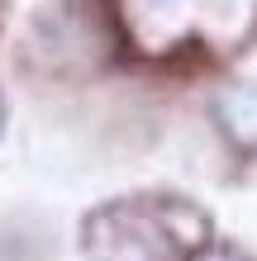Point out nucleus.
Returning a JSON list of instances; mask_svg holds the SVG:
<instances>
[{"label":"nucleus","mask_w":257,"mask_h":261,"mask_svg":"<svg viewBox=\"0 0 257 261\" xmlns=\"http://www.w3.org/2000/svg\"><path fill=\"white\" fill-rule=\"evenodd\" d=\"M138 10L148 19H176V14L186 10V0H138Z\"/></svg>","instance_id":"4"},{"label":"nucleus","mask_w":257,"mask_h":261,"mask_svg":"<svg viewBox=\"0 0 257 261\" xmlns=\"http://www.w3.org/2000/svg\"><path fill=\"white\" fill-rule=\"evenodd\" d=\"M205 261H243V256H233V252H209Z\"/></svg>","instance_id":"5"},{"label":"nucleus","mask_w":257,"mask_h":261,"mask_svg":"<svg viewBox=\"0 0 257 261\" xmlns=\"http://www.w3.org/2000/svg\"><path fill=\"white\" fill-rule=\"evenodd\" d=\"M195 5H200V14H209L219 24H243L257 0H195Z\"/></svg>","instance_id":"3"},{"label":"nucleus","mask_w":257,"mask_h":261,"mask_svg":"<svg viewBox=\"0 0 257 261\" xmlns=\"http://www.w3.org/2000/svg\"><path fill=\"white\" fill-rule=\"evenodd\" d=\"M215 114H219L224 133H229L238 147L257 152V76H233V81L219 90Z\"/></svg>","instance_id":"2"},{"label":"nucleus","mask_w":257,"mask_h":261,"mask_svg":"<svg viewBox=\"0 0 257 261\" xmlns=\"http://www.w3.org/2000/svg\"><path fill=\"white\" fill-rule=\"evenodd\" d=\"M186 219L195 214L172 199H124V204H105L86 219V252L90 261H191L195 242Z\"/></svg>","instance_id":"1"},{"label":"nucleus","mask_w":257,"mask_h":261,"mask_svg":"<svg viewBox=\"0 0 257 261\" xmlns=\"http://www.w3.org/2000/svg\"><path fill=\"white\" fill-rule=\"evenodd\" d=\"M0 128H5V100H0Z\"/></svg>","instance_id":"6"}]
</instances>
